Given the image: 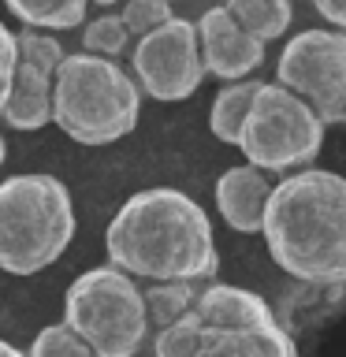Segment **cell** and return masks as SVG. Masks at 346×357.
I'll list each match as a JSON object with an SVG mask.
<instances>
[{
    "mask_svg": "<svg viewBox=\"0 0 346 357\" xmlns=\"http://www.w3.org/2000/svg\"><path fill=\"white\" fill-rule=\"evenodd\" d=\"M108 261L134 279L209 283L220 268L205 208L172 186L138 190L119 205L105 231Z\"/></svg>",
    "mask_w": 346,
    "mask_h": 357,
    "instance_id": "1",
    "label": "cell"
},
{
    "mask_svg": "<svg viewBox=\"0 0 346 357\" xmlns=\"http://www.w3.org/2000/svg\"><path fill=\"white\" fill-rule=\"evenodd\" d=\"M261 234L287 275L317 287L346 279V183L328 167H306L268 190Z\"/></svg>",
    "mask_w": 346,
    "mask_h": 357,
    "instance_id": "2",
    "label": "cell"
},
{
    "mask_svg": "<svg viewBox=\"0 0 346 357\" xmlns=\"http://www.w3.org/2000/svg\"><path fill=\"white\" fill-rule=\"evenodd\" d=\"M156 357H294L298 346L253 290L197 283L190 305L153 331Z\"/></svg>",
    "mask_w": 346,
    "mask_h": 357,
    "instance_id": "3",
    "label": "cell"
},
{
    "mask_svg": "<svg viewBox=\"0 0 346 357\" xmlns=\"http://www.w3.org/2000/svg\"><path fill=\"white\" fill-rule=\"evenodd\" d=\"M142 89L116 60L75 52L52 71V123L78 145H112L138 127Z\"/></svg>",
    "mask_w": 346,
    "mask_h": 357,
    "instance_id": "4",
    "label": "cell"
},
{
    "mask_svg": "<svg viewBox=\"0 0 346 357\" xmlns=\"http://www.w3.org/2000/svg\"><path fill=\"white\" fill-rule=\"evenodd\" d=\"M75 238V205L60 178L30 172L0 183V268L38 275Z\"/></svg>",
    "mask_w": 346,
    "mask_h": 357,
    "instance_id": "5",
    "label": "cell"
},
{
    "mask_svg": "<svg viewBox=\"0 0 346 357\" xmlns=\"http://www.w3.org/2000/svg\"><path fill=\"white\" fill-rule=\"evenodd\" d=\"M63 320L89 342L97 357H130L149 335L142 290L134 275L116 264L89 268L71 279L63 294Z\"/></svg>",
    "mask_w": 346,
    "mask_h": 357,
    "instance_id": "6",
    "label": "cell"
},
{
    "mask_svg": "<svg viewBox=\"0 0 346 357\" xmlns=\"http://www.w3.org/2000/svg\"><path fill=\"white\" fill-rule=\"evenodd\" d=\"M324 119L283 82H257L234 145L246 164L261 172H290L317 160L324 145Z\"/></svg>",
    "mask_w": 346,
    "mask_h": 357,
    "instance_id": "7",
    "label": "cell"
},
{
    "mask_svg": "<svg viewBox=\"0 0 346 357\" xmlns=\"http://www.w3.org/2000/svg\"><path fill=\"white\" fill-rule=\"evenodd\" d=\"M276 82L313 105L324 127L346 119V33L339 26L294 33L276 63Z\"/></svg>",
    "mask_w": 346,
    "mask_h": 357,
    "instance_id": "8",
    "label": "cell"
},
{
    "mask_svg": "<svg viewBox=\"0 0 346 357\" xmlns=\"http://www.w3.org/2000/svg\"><path fill=\"white\" fill-rule=\"evenodd\" d=\"M130 78L145 97L164 105L194 97L197 86L205 82L197 26L190 19L167 15L153 30L138 33V45L130 49Z\"/></svg>",
    "mask_w": 346,
    "mask_h": 357,
    "instance_id": "9",
    "label": "cell"
},
{
    "mask_svg": "<svg viewBox=\"0 0 346 357\" xmlns=\"http://www.w3.org/2000/svg\"><path fill=\"white\" fill-rule=\"evenodd\" d=\"M197 49L205 75L231 82V78H246L250 71L264 63V41L246 33L239 22L231 19L227 8H209L197 19Z\"/></svg>",
    "mask_w": 346,
    "mask_h": 357,
    "instance_id": "10",
    "label": "cell"
},
{
    "mask_svg": "<svg viewBox=\"0 0 346 357\" xmlns=\"http://www.w3.org/2000/svg\"><path fill=\"white\" fill-rule=\"evenodd\" d=\"M268 190H272L268 175L253 164L227 167V172L216 178V208H220V216L227 220L231 231H239V234L261 231Z\"/></svg>",
    "mask_w": 346,
    "mask_h": 357,
    "instance_id": "11",
    "label": "cell"
},
{
    "mask_svg": "<svg viewBox=\"0 0 346 357\" xmlns=\"http://www.w3.org/2000/svg\"><path fill=\"white\" fill-rule=\"evenodd\" d=\"M0 119L11 130H41L52 123V71H41L15 56V71H11V89L4 100Z\"/></svg>",
    "mask_w": 346,
    "mask_h": 357,
    "instance_id": "12",
    "label": "cell"
},
{
    "mask_svg": "<svg viewBox=\"0 0 346 357\" xmlns=\"http://www.w3.org/2000/svg\"><path fill=\"white\" fill-rule=\"evenodd\" d=\"M22 26L38 30H78L86 22L89 0H4Z\"/></svg>",
    "mask_w": 346,
    "mask_h": 357,
    "instance_id": "13",
    "label": "cell"
},
{
    "mask_svg": "<svg viewBox=\"0 0 346 357\" xmlns=\"http://www.w3.org/2000/svg\"><path fill=\"white\" fill-rule=\"evenodd\" d=\"M231 11V19L239 22L246 33H253V38H261L264 45L283 38L290 19H294V8H290V0H227L223 4Z\"/></svg>",
    "mask_w": 346,
    "mask_h": 357,
    "instance_id": "14",
    "label": "cell"
},
{
    "mask_svg": "<svg viewBox=\"0 0 346 357\" xmlns=\"http://www.w3.org/2000/svg\"><path fill=\"white\" fill-rule=\"evenodd\" d=\"M257 82H246V78H231L223 82V89L216 93L209 108V127H212V138L223 142V145H234L239 138V123L246 116V105H250Z\"/></svg>",
    "mask_w": 346,
    "mask_h": 357,
    "instance_id": "15",
    "label": "cell"
},
{
    "mask_svg": "<svg viewBox=\"0 0 346 357\" xmlns=\"http://www.w3.org/2000/svg\"><path fill=\"white\" fill-rule=\"evenodd\" d=\"M197 283H183V279H164V283H153L149 290H142V301H145V320H149V331L172 324L179 312L190 305Z\"/></svg>",
    "mask_w": 346,
    "mask_h": 357,
    "instance_id": "16",
    "label": "cell"
},
{
    "mask_svg": "<svg viewBox=\"0 0 346 357\" xmlns=\"http://www.w3.org/2000/svg\"><path fill=\"white\" fill-rule=\"evenodd\" d=\"M82 45H86V52H97V56H108V60H119V56L130 49V30L123 26V19L116 15V11L105 8V15H97V19L86 22Z\"/></svg>",
    "mask_w": 346,
    "mask_h": 357,
    "instance_id": "17",
    "label": "cell"
},
{
    "mask_svg": "<svg viewBox=\"0 0 346 357\" xmlns=\"http://www.w3.org/2000/svg\"><path fill=\"white\" fill-rule=\"evenodd\" d=\"M56 354H63V357H93L89 342L67 320L41 328V335L30 342V357H56Z\"/></svg>",
    "mask_w": 346,
    "mask_h": 357,
    "instance_id": "18",
    "label": "cell"
},
{
    "mask_svg": "<svg viewBox=\"0 0 346 357\" xmlns=\"http://www.w3.org/2000/svg\"><path fill=\"white\" fill-rule=\"evenodd\" d=\"M15 56L33 63V67H41V71H56V63L63 60V45H60V38H52V33H45L38 26H27V30L15 33Z\"/></svg>",
    "mask_w": 346,
    "mask_h": 357,
    "instance_id": "19",
    "label": "cell"
},
{
    "mask_svg": "<svg viewBox=\"0 0 346 357\" xmlns=\"http://www.w3.org/2000/svg\"><path fill=\"white\" fill-rule=\"evenodd\" d=\"M123 11V26L130 30V38H138V33L153 30L156 22H164L167 15H172V0H119Z\"/></svg>",
    "mask_w": 346,
    "mask_h": 357,
    "instance_id": "20",
    "label": "cell"
},
{
    "mask_svg": "<svg viewBox=\"0 0 346 357\" xmlns=\"http://www.w3.org/2000/svg\"><path fill=\"white\" fill-rule=\"evenodd\" d=\"M11 71H15V33L0 22V112H4V100L11 89Z\"/></svg>",
    "mask_w": 346,
    "mask_h": 357,
    "instance_id": "21",
    "label": "cell"
},
{
    "mask_svg": "<svg viewBox=\"0 0 346 357\" xmlns=\"http://www.w3.org/2000/svg\"><path fill=\"white\" fill-rule=\"evenodd\" d=\"M309 4L328 19V26H346V0H309Z\"/></svg>",
    "mask_w": 346,
    "mask_h": 357,
    "instance_id": "22",
    "label": "cell"
},
{
    "mask_svg": "<svg viewBox=\"0 0 346 357\" xmlns=\"http://www.w3.org/2000/svg\"><path fill=\"white\" fill-rule=\"evenodd\" d=\"M0 354H4V357H19V350L11 342H4V339H0Z\"/></svg>",
    "mask_w": 346,
    "mask_h": 357,
    "instance_id": "23",
    "label": "cell"
},
{
    "mask_svg": "<svg viewBox=\"0 0 346 357\" xmlns=\"http://www.w3.org/2000/svg\"><path fill=\"white\" fill-rule=\"evenodd\" d=\"M4 160H8V142H4V134H0V167H4Z\"/></svg>",
    "mask_w": 346,
    "mask_h": 357,
    "instance_id": "24",
    "label": "cell"
},
{
    "mask_svg": "<svg viewBox=\"0 0 346 357\" xmlns=\"http://www.w3.org/2000/svg\"><path fill=\"white\" fill-rule=\"evenodd\" d=\"M89 4H97V8H116L119 0H89Z\"/></svg>",
    "mask_w": 346,
    "mask_h": 357,
    "instance_id": "25",
    "label": "cell"
}]
</instances>
